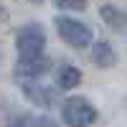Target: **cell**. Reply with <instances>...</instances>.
<instances>
[{"label":"cell","mask_w":127,"mask_h":127,"mask_svg":"<svg viewBox=\"0 0 127 127\" xmlns=\"http://www.w3.org/2000/svg\"><path fill=\"white\" fill-rule=\"evenodd\" d=\"M20 89H23V94L33 104H38V107H54L56 99H59L56 89L41 84V79H26V81H20Z\"/></svg>","instance_id":"5"},{"label":"cell","mask_w":127,"mask_h":127,"mask_svg":"<svg viewBox=\"0 0 127 127\" xmlns=\"http://www.w3.org/2000/svg\"><path fill=\"white\" fill-rule=\"evenodd\" d=\"M54 5L61 10H87V0H54Z\"/></svg>","instance_id":"9"},{"label":"cell","mask_w":127,"mask_h":127,"mask_svg":"<svg viewBox=\"0 0 127 127\" xmlns=\"http://www.w3.org/2000/svg\"><path fill=\"white\" fill-rule=\"evenodd\" d=\"M33 127H59V122L51 117H33Z\"/></svg>","instance_id":"11"},{"label":"cell","mask_w":127,"mask_h":127,"mask_svg":"<svg viewBox=\"0 0 127 127\" xmlns=\"http://www.w3.org/2000/svg\"><path fill=\"white\" fill-rule=\"evenodd\" d=\"M54 23H56L59 38H61L66 46H71V48H87V46L92 43V38H94L92 28H89L87 23H81V20H76V18L56 15Z\"/></svg>","instance_id":"2"},{"label":"cell","mask_w":127,"mask_h":127,"mask_svg":"<svg viewBox=\"0 0 127 127\" xmlns=\"http://www.w3.org/2000/svg\"><path fill=\"white\" fill-rule=\"evenodd\" d=\"M54 69V61L48 56H36V59H18L15 69H13V76L18 81H26V79H41L43 74H48Z\"/></svg>","instance_id":"4"},{"label":"cell","mask_w":127,"mask_h":127,"mask_svg":"<svg viewBox=\"0 0 127 127\" xmlns=\"http://www.w3.org/2000/svg\"><path fill=\"white\" fill-rule=\"evenodd\" d=\"M15 51L18 59H36L46 51V31L41 23H26L15 31Z\"/></svg>","instance_id":"1"},{"label":"cell","mask_w":127,"mask_h":127,"mask_svg":"<svg viewBox=\"0 0 127 127\" xmlns=\"http://www.w3.org/2000/svg\"><path fill=\"white\" fill-rule=\"evenodd\" d=\"M92 64L97 69H112L114 64H117V54L112 51V46L107 41H97V43L92 46Z\"/></svg>","instance_id":"6"},{"label":"cell","mask_w":127,"mask_h":127,"mask_svg":"<svg viewBox=\"0 0 127 127\" xmlns=\"http://www.w3.org/2000/svg\"><path fill=\"white\" fill-rule=\"evenodd\" d=\"M61 120L69 127H92L99 120V112H97V107H92L89 99L69 97L64 102V107H61Z\"/></svg>","instance_id":"3"},{"label":"cell","mask_w":127,"mask_h":127,"mask_svg":"<svg viewBox=\"0 0 127 127\" xmlns=\"http://www.w3.org/2000/svg\"><path fill=\"white\" fill-rule=\"evenodd\" d=\"M99 15H102V20H104L112 31H120V33L127 31V13H125V10L114 8V5H102V8H99Z\"/></svg>","instance_id":"8"},{"label":"cell","mask_w":127,"mask_h":127,"mask_svg":"<svg viewBox=\"0 0 127 127\" xmlns=\"http://www.w3.org/2000/svg\"><path fill=\"white\" fill-rule=\"evenodd\" d=\"M8 127H33V117H31V114H18V117H10Z\"/></svg>","instance_id":"10"},{"label":"cell","mask_w":127,"mask_h":127,"mask_svg":"<svg viewBox=\"0 0 127 127\" xmlns=\"http://www.w3.org/2000/svg\"><path fill=\"white\" fill-rule=\"evenodd\" d=\"M81 69H76L74 64H64V66H59V71H56V87L59 89H76L79 84H81Z\"/></svg>","instance_id":"7"},{"label":"cell","mask_w":127,"mask_h":127,"mask_svg":"<svg viewBox=\"0 0 127 127\" xmlns=\"http://www.w3.org/2000/svg\"><path fill=\"white\" fill-rule=\"evenodd\" d=\"M28 3H36V5H41V3H43V0H28Z\"/></svg>","instance_id":"13"},{"label":"cell","mask_w":127,"mask_h":127,"mask_svg":"<svg viewBox=\"0 0 127 127\" xmlns=\"http://www.w3.org/2000/svg\"><path fill=\"white\" fill-rule=\"evenodd\" d=\"M8 20V10H5V5H0V26H3Z\"/></svg>","instance_id":"12"}]
</instances>
